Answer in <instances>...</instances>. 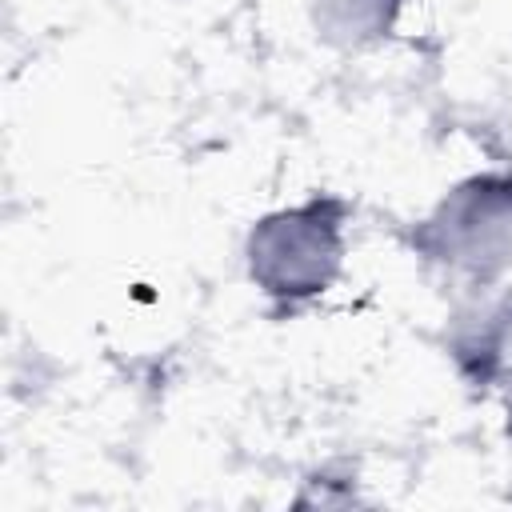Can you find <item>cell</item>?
<instances>
[{"label": "cell", "mask_w": 512, "mask_h": 512, "mask_svg": "<svg viewBox=\"0 0 512 512\" xmlns=\"http://www.w3.org/2000/svg\"><path fill=\"white\" fill-rule=\"evenodd\" d=\"M404 4L408 0H308V28L332 52H372L400 28Z\"/></svg>", "instance_id": "4"}, {"label": "cell", "mask_w": 512, "mask_h": 512, "mask_svg": "<svg viewBox=\"0 0 512 512\" xmlns=\"http://www.w3.org/2000/svg\"><path fill=\"white\" fill-rule=\"evenodd\" d=\"M412 252L452 288L488 296L512 276V168L456 180L416 224Z\"/></svg>", "instance_id": "2"}, {"label": "cell", "mask_w": 512, "mask_h": 512, "mask_svg": "<svg viewBox=\"0 0 512 512\" xmlns=\"http://www.w3.org/2000/svg\"><path fill=\"white\" fill-rule=\"evenodd\" d=\"M292 504H300V508H344V504H360V480H356L352 468H340V464L312 468L300 480V492H296Z\"/></svg>", "instance_id": "5"}, {"label": "cell", "mask_w": 512, "mask_h": 512, "mask_svg": "<svg viewBox=\"0 0 512 512\" xmlns=\"http://www.w3.org/2000/svg\"><path fill=\"white\" fill-rule=\"evenodd\" d=\"M452 356L460 372L476 388L496 392L512 416V296L480 304V312L460 324Z\"/></svg>", "instance_id": "3"}, {"label": "cell", "mask_w": 512, "mask_h": 512, "mask_svg": "<svg viewBox=\"0 0 512 512\" xmlns=\"http://www.w3.org/2000/svg\"><path fill=\"white\" fill-rule=\"evenodd\" d=\"M348 200L312 192L256 216L244 232V276L276 308H304L336 288L348 260Z\"/></svg>", "instance_id": "1"}]
</instances>
